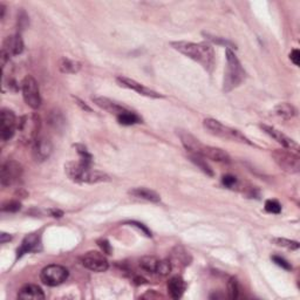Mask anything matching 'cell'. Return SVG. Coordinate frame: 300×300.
Wrapping results in <instances>:
<instances>
[{
  "instance_id": "obj_3",
  "label": "cell",
  "mask_w": 300,
  "mask_h": 300,
  "mask_svg": "<svg viewBox=\"0 0 300 300\" xmlns=\"http://www.w3.org/2000/svg\"><path fill=\"white\" fill-rule=\"evenodd\" d=\"M226 71L224 73V82H223V90L229 93L232 89L237 88L244 82L246 78V72L241 66L240 61L235 52L226 48Z\"/></svg>"
},
{
  "instance_id": "obj_29",
  "label": "cell",
  "mask_w": 300,
  "mask_h": 300,
  "mask_svg": "<svg viewBox=\"0 0 300 300\" xmlns=\"http://www.w3.org/2000/svg\"><path fill=\"white\" fill-rule=\"evenodd\" d=\"M272 243L274 245H277V246H280V247H285L287 248V250H298L299 248V243L295 240H291V239H286V238H280V237H277V238H273L272 239Z\"/></svg>"
},
{
  "instance_id": "obj_2",
  "label": "cell",
  "mask_w": 300,
  "mask_h": 300,
  "mask_svg": "<svg viewBox=\"0 0 300 300\" xmlns=\"http://www.w3.org/2000/svg\"><path fill=\"white\" fill-rule=\"evenodd\" d=\"M66 175L69 180L76 183H87V184H95V183L109 182L111 177L106 173L95 170L90 164L79 162H68L65 166Z\"/></svg>"
},
{
  "instance_id": "obj_4",
  "label": "cell",
  "mask_w": 300,
  "mask_h": 300,
  "mask_svg": "<svg viewBox=\"0 0 300 300\" xmlns=\"http://www.w3.org/2000/svg\"><path fill=\"white\" fill-rule=\"evenodd\" d=\"M203 127L209 131L210 134L215 136L224 138V140L233 141V142H241V143L251 144L248 138L240 133L239 130L233 129L231 127L225 126L219 121L215 119H206L203 121Z\"/></svg>"
},
{
  "instance_id": "obj_25",
  "label": "cell",
  "mask_w": 300,
  "mask_h": 300,
  "mask_svg": "<svg viewBox=\"0 0 300 300\" xmlns=\"http://www.w3.org/2000/svg\"><path fill=\"white\" fill-rule=\"evenodd\" d=\"M160 263L161 261L160 259H157L156 257H150V256H147V257H143L140 259V268L141 270H143L144 272L156 274L157 276V271H159Z\"/></svg>"
},
{
  "instance_id": "obj_21",
  "label": "cell",
  "mask_w": 300,
  "mask_h": 300,
  "mask_svg": "<svg viewBox=\"0 0 300 300\" xmlns=\"http://www.w3.org/2000/svg\"><path fill=\"white\" fill-rule=\"evenodd\" d=\"M18 298L25 299V300H28V299L41 300V299H45L46 295L38 285L27 284L20 288L19 293H18Z\"/></svg>"
},
{
  "instance_id": "obj_17",
  "label": "cell",
  "mask_w": 300,
  "mask_h": 300,
  "mask_svg": "<svg viewBox=\"0 0 300 300\" xmlns=\"http://www.w3.org/2000/svg\"><path fill=\"white\" fill-rule=\"evenodd\" d=\"M41 246V239L38 233H30L21 241L20 246L17 250V258H21L24 255L30 252H36Z\"/></svg>"
},
{
  "instance_id": "obj_12",
  "label": "cell",
  "mask_w": 300,
  "mask_h": 300,
  "mask_svg": "<svg viewBox=\"0 0 300 300\" xmlns=\"http://www.w3.org/2000/svg\"><path fill=\"white\" fill-rule=\"evenodd\" d=\"M82 266L93 272H105L109 268V263L104 254L97 251H89L85 254L80 259Z\"/></svg>"
},
{
  "instance_id": "obj_13",
  "label": "cell",
  "mask_w": 300,
  "mask_h": 300,
  "mask_svg": "<svg viewBox=\"0 0 300 300\" xmlns=\"http://www.w3.org/2000/svg\"><path fill=\"white\" fill-rule=\"evenodd\" d=\"M116 81H118L119 85L121 87H123V88H127V89L136 91L137 94L142 95V96H147V97H152V98H161V97H163L162 94L157 93V91H155L154 89L148 88V87H145L144 85H142V83L137 82L136 80L127 78V76H122V75L118 76V78H116Z\"/></svg>"
},
{
  "instance_id": "obj_19",
  "label": "cell",
  "mask_w": 300,
  "mask_h": 300,
  "mask_svg": "<svg viewBox=\"0 0 300 300\" xmlns=\"http://www.w3.org/2000/svg\"><path fill=\"white\" fill-rule=\"evenodd\" d=\"M168 292H169L170 297L173 299H180L183 293H184L186 288V283L180 276H175L170 278L169 281L167 284Z\"/></svg>"
},
{
  "instance_id": "obj_8",
  "label": "cell",
  "mask_w": 300,
  "mask_h": 300,
  "mask_svg": "<svg viewBox=\"0 0 300 300\" xmlns=\"http://www.w3.org/2000/svg\"><path fill=\"white\" fill-rule=\"evenodd\" d=\"M21 91H23L24 101L32 109H38L41 106V96L36 80L32 75H26L21 82Z\"/></svg>"
},
{
  "instance_id": "obj_28",
  "label": "cell",
  "mask_w": 300,
  "mask_h": 300,
  "mask_svg": "<svg viewBox=\"0 0 300 300\" xmlns=\"http://www.w3.org/2000/svg\"><path fill=\"white\" fill-rule=\"evenodd\" d=\"M48 123L51 124V127L54 128V129L59 130L65 126V119L59 111H53L51 112L49 114Z\"/></svg>"
},
{
  "instance_id": "obj_11",
  "label": "cell",
  "mask_w": 300,
  "mask_h": 300,
  "mask_svg": "<svg viewBox=\"0 0 300 300\" xmlns=\"http://www.w3.org/2000/svg\"><path fill=\"white\" fill-rule=\"evenodd\" d=\"M23 174V168L16 161H6L0 169V183L3 186L13 185Z\"/></svg>"
},
{
  "instance_id": "obj_27",
  "label": "cell",
  "mask_w": 300,
  "mask_h": 300,
  "mask_svg": "<svg viewBox=\"0 0 300 300\" xmlns=\"http://www.w3.org/2000/svg\"><path fill=\"white\" fill-rule=\"evenodd\" d=\"M116 119H118L119 123L122 124V126H134V124L142 122V119L140 116L133 112L128 111V109L126 112H123L122 114L116 116Z\"/></svg>"
},
{
  "instance_id": "obj_35",
  "label": "cell",
  "mask_w": 300,
  "mask_h": 300,
  "mask_svg": "<svg viewBox=\"0 0 300 300\" xmlns=\"http://www.w3.org/2000/svg\"><path fill=\"white\" fill-rule=\"evenodd\" d=\"M207 36H208V39L211 40L212 42L222 43V45H224V46L228 47L229 49H230V48H232V47H235V46H233V43H232V42H230V41H228V40H224V39L217 38V36H210L209 34H207Z\"/></svg>"
},
{
  "instance_id": "obj_24",
  "label": "cell",
  "mask_w": 300,
  "mask_h": 300,
  "mask_svg": "<svg viewBox=\"0 0 300 300\" xmlns=\"http://www.w3.org/2000/svg\"><path fill=\"white\" fill-rule=\"evenodd\" d=\"M273 113L274 115L278 116V118L283 120H291L295 114H297V111H295V108L292 105L284 102V104H279L278 106H276L273 109Z\"/></svg>"
},
{
  "instance_id": "obj_23",
  "label": "cell",
  "mask_w": 300,
  "mask_h": 300,
  "mask_svg": "<svg viewBox=\"0 0 300 300\" xmlns=\"http://www.w3.org/2000/svg\"><path fill=\"white\" fill-rule=\"evenodd\" d=\"M59 69L64 74H76L81 69V64L68 58H61L59 60Z\"/></svg>"
},
{
  "instance_id": "obj_15",
  "label": "cell",
  "mask_w": 300,
  "mask_h": 300,
  "mask_svg": "<svg viewBox=\"0 0 300 300\" xmlns=\"http://www.w3.org/2000/svg\"><path fill=\"white\" fill-rule=\"evenodd\" d=\"M261 128L264 130V133L269 135L270 137H272L274 141H277L278 143L283 145L285 149L291 150L295 154H299V144L294 140H292L291 137H288L287 135L281 133L280 130H278L277 128L272 126H268V124H261Z\"/></svg>"
},
{
  "instance_id": "obj_30",
  "label": "cell",
  "mask_w": 300,
  "mask_h": 300,
  "mask_svg": "<svg viewBox=\"0 0 300 300\" xmlns=\"http://www.w3.org/2000/svg\"><path fill=\"white\" fill-rule=\"evenodd\" d=\"M228 293L230 299H237L239 294V284L235 277L230 278L228 283Z\"/></svg>"
},
{
  "instance_id": "obj_31",
  "label": "cell",
  "mask_w": 300,
  "mask_h": 300,
  "mask_svg": "<svg viewBox=\"0 0 300 300\" xmlns=\"http://www.w3.org/2000/svg\"><path fill=\"white\" fill-rule=\"evenodd\" d=\"M265 210L270 212V214L278 215L281 211V206L276 199H269L265 202Z\"/></svg>"
},
{
  "instance_id": "obj_1",
  "label": "cell",
  "mask_w": 300,
  "mask_h": 300,
  "mask_svg": "<svg viewBox=\"0 0 300 300\" xmlns=\"http://www.w3.org/2000/svg\"><path fill=\"white\" fill-rule=\"evenodd\" d=\"M174 49L178 51L189 59L198 62L207 72L212 73L215 67L214 47L208 42L191 41H173L170 42Z\"/></svg>"
},
{
  "instance_id": "obj_36",
  "label": "cell",
  "mask_w": 300,
  "mask_h": 300,
  "mask_svg": "<svg viewBox=\"0 0 300 300\" xmlns=\"http://www.w3.org/2000/svg\"><path fill=\"white\" fill-rule=\"evenodd\" d=\"M97 244H98V246L101 247V250L104 251V254H107V255L112 254V246L107 239L97 240Z\"/></svg>"
},
{
  "instance_id": "obj_26",
  "label": "cell",
  "mask_w": 300,
  "mask_h": 300,
  "mask_svg": "<svg viewBox=\"0 0 300 300\" xmlns=\"http://www.w3.org/2000/svg\"><path fill=\"white\" fill-rule=\"evenodd\" d=\"M189 159L193 164H195L197 168H199V169L202 170L204 174L208 175V176H210V177L215 176L214 170H212V168L209 166V164H208V162L206 161V159H204V157L189 154Z\"/></svg>"
},
{
  "instance_id": "obj_10",
  "label": "cell",
  "mask_w": 300,
  "mask_h": 300,
  "mask_svg": "<svg viewBox=\"0 0 300 300\" xmlns=\"http://www.w3.org/2000/svg\"><path fill=\"white\" fill-rule=\"evenodd\" d=\"M18 130L16 114L11 109L4 108L0 114V138L2 141H9L14 136Z\"/></svg>"
},
{
  "instance_id": "obj_6",
  "label": "cell",
  "mask_w": 300,
  "mask_h": 300,
  "mask_svg": "<svg viewBox=\"0 0 300 300\" xmlns=\"http://www.w3.org/2000/svg\"><path fill=\"white\" fill-rule=\"evenodd\" d=\"M272 157L278 166L288 174H297L300 170V157L287 149H276L272 153Z\"/></svg>"
},
{
  "instance_id": "obj_34",
  "label": "cell",
  "mask_w": 300,
  "mask_h": 300,
  "mask_svg": "<svg viewBox=\"0 0 300 300\" xmlns=\"http://www.w3.org/2000/svg\"><path fill=\"white\" fill-rule=\"evenodd\" d=\"M222 183L226 188H232V186L236 185L237 178L235 176H232V175H225V176L222 178Z\"/></svg>"
},
{
  "instance_id": "obj_22",
  "label": "cell",
  "mask_w": 300,
  "mask_h": 300,
  "mask_svg": "<svg viewBox=\"0 0 300 300\" xmlns=\"http://www.w3.org/2000/svg\"><path fill=\"white\" fill-rule=\"evenodd\" d=\"M170 262H171V265L178 264V265L186 266L190 264V262H191V257H190L189 252H186L184 248L181 246H177L174 248Z\"/></svg>"
},
{
  "instance_id": "obj_16",
  "label": "cell",
  "mask_w": 300,
  "mask_h": 300,
  "mask_svg": "<svg viewBox=\"0 0 300 300\" xmlns=\"http://www.w3.org/2000/svg\"><path fill=\"white\" fill-rule=\"evenodd\" d=\"M33 145V157L36 162H43L53 152V144L48 137L39 136Z\"/></svg>"
},
{
  "instance_id": "obj_9",
  "label": "cell",
  "mask_w": 300,
  "mask_h": 300,
  "mask_svg": "<svg viewBox=\"0 0 300 300\" xmlns=\"http://www.w3.org/2000/svg\"><path fill=\"white\" fill-rule=\"evenodd\" d=\"M69 276L68 270L62 265L52 264L42 269L40 273V279L47 286L54 287L64 284Z\"/></svg>"
},
{
  "instance_id": "obj_42",
  "label": "cell",
  "mask_w": 300,
  "mask_h": 300,
  "mask_svg": "<svg viewBox=\"0 0 300 300\" xmlns=\"http://www.w3.org/2000/svg\"><path fill=\"white\" fill-rule=\"evenodd\" d=\"M0 10H2V14H0V17H2V19H3L4 16H5V11H6L5 5H4V4H0Z\"/></svg>"
},
{
  "instance_id": "obj_33",
  "label": "cell",
  "mask_w": 300,
  "mask_h": 300,
  "mask_svg": "<svg viewBox=\"0 0 300 300\" xmlns=\"http://www.w3.org/2000/svg\"><path fill=\"white\" fill-rule=\"evenodd\" d=\"M272 261H273L274 264L280 266L281 269L287 270V271L292 270V266L290 265V263H288L287 261H285L283 257H279V256H272Z\"/></svg>"
},
{
  "instance_id": "obj_20",
  "label": "cell",
  "mask_w": 300,
  "mask_h": 300,
  "mask_svg": "<svg viewBox=\"0 0 300 300\" xmlns=\"http://www.w3.org/2000/svg\"><path fill=\"white\" fill-rule=\"evenodd\" d=\"M130 196L135 197V198H140L148 201L152 203H159L161 202V196L154 190H150L148 188H143V186H138V188H133L128 191Z\"/></svg>"
},
{
  "instance_id": "obj_38",
  "label": "cell",
  "mask_w": 300,
  "mask_h": 300,
  "mask_svg": "<svg viewBox=\"0 0 300 300\" xmlns=\"http://www.w3.org/2000/svg\"><path fill=\"white\" fill-rule=\"evenodd\" d=\"M290 59L295 66L300 65V52H299V49L292 51L291 54H290Z\"/></svg>"
},
{
  "instance_id": "obj_39",
  "label": "cell",
  "mask_w": 300,
  "mask_h": 300,
  "mask_svg": "<svg viewBox=\"0 0 300 300\" xmlns=\"http://www.w3.org/2000/svg\"><path fill=\"white\" fill-rule=\"evenodd\" d=\"M12 239V236L10 235V233H6V232H2L0 233V243L2 244H5L7 241H10Z\"/></svg>"
},
{
  "instance_id": "obj_18",
  "label": "cell",
  "mask_w": 300,
  "mask_h": 300,
  "mask_svg": "<svg viewBox=\"0 0 300 300\" xmlns=\"http://www.w3.org/2000/svg\"><path fill=\"white\" fill-rule=\"evenodd\" d=\"M93 102L97 106V107H100L101 109H104V111L111 113V114H114L116 116L122 114L123 112L127 111L126 107L116 104L115 101H113L108 97L95 96V97H93Z\"/></svg>"
},
{
  "instance_id": "obj_7",
  "label": "cell",
  "mask_w": 300,
  "mask_h": 300,
  "mask_svg": "<svg viewBox=\"0 0 300 300\" xmlns=\"http://www.w3.org/2000/svg\"><path fill=\"white\" fill-rule=\"evenodd\" d=\"M24 48L25 45L23 38H21L19 33H18V34L7 36V38L4 40L2 52H0V60H2L3 69L5 68L6 64L10 61L11 57L19 56V54L24 52Z\"/></svg>"
},
{
  "instance_id": "obj_5",
  "label": "cell",
  "mask_w": 300,
  "mask_h": 300,
  "mask_svg": "<svg viewBox=\"0 0 300 300\" xmlns=\"http://www.w3.org/2000/svg\"><path fill=\"white\" fill-rule=\"evenodd\" d=\"M41 128V119L38 114L24 115L18 122V131L23 143L33 144L39 137V131Z\"/></svg>"
},
{
  "instance_id": "obj_41",
  "label": "cell",
  "mask_w": 300,
  "mask_h": 300,
  "mask_svg": "<svg viewBox=\"0 0 300 300\" xmlns=\"http://www.w3.org/2000/svg\"><path fill=\"white\" fill-rule=\"evenodd\" d=\"M49 212H51V215L53 216V217H58V218H60V217H62V216H64V212L60 211V210H57V209H52V210H49Z\"/></svg>"
},
{
  "instance_id": "obj_40",
  "label": "cell",
  "mask_w": 300,
  "mask_h": 300,
  "mask_svg": "<svg viewBox=\"0 0 300 300\" xmlns=\"http://www.w3.org/2000/svg\"><path fill=\"white\" fill-rule=\"evenodd\" d=\"M75 101L78 102V105L80 106V107H81L83 111H87V112H91V109L88 107V106H87L85 102L83 101H81V100H79V98H75Z\"/></svg>"
},
{
  "instance_id": "obj_32",
  "label": "cell",
  "mask_w": 300,
  "mask_h": 300,
  "mask_svg": "<svg viewBox=\"0 0 300 300\" xmlns=\"http://www.w3.org/2000/svg\"><path fill=\"white\" fill-rule=\"evenodd\" d=\"M21 209V204L18 201H11L3 206V211L6 212H17Z\"/></svg>"
},
{
  "instance_id": "obj_14",
  "label": "cell",
  "mask_w": 300,
  "mask_h": 300,
  "mask_svg": "<svg viewBox=\"0 0 300 300\" xmlns=\"http://www.w3.org/2000/svg\"><path fill=\"white\" fill-rule=\"evenodd\" d=\"M177 136L180 137L183 147L186 149V152H189V154L204 157V154H206L204 152H206L208 147L207 144H203L198 138H196L193 135H191L186 130L178 129Z\"/></svg>"
},
{
  "instance_id": "obj_37",
  "label": "cell",
  "mask_w": 300,
  "mask_h": 300,
  "mask_svg": "<svg viewBox=\"0 0 300 300\" xmlns=\"http://www.w3.org/2000/svg\"><path fill=\"white\" fill-rule=\"evenodd\" d=\"M128 224H130V225H134V226H136V228H138V229H140L142 232H144V233H145V236H148V237H152V232H150V231H149V230H148V228H147V226H144L143 224H142V223H138V222L131 221V222H128Z\"/></svg>"
}]
</instances>
